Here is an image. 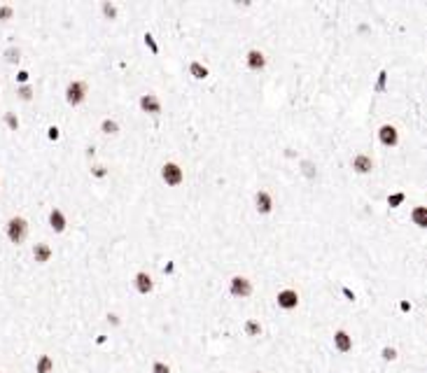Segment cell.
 <instances>
[{
	"label": "cell",
	"mask_w": 427,
	"mask_h": 373,
	"mask_svg": "<svg viewBox=\"0 0 427 373\" xmlns=\"http://www.w3.org/2000/svg\"><path fill=\"white\" fill-rule=\"evenodd\" d=\"M5 236H7V240L12 245H21L26 240V236H28V222L23 217H19V215L9 217L7 224H5Z\"/></svg>",
	"instance_id": "obj_1"
},
{
	"label": "cell",
	"mask_w": 427,
	"mask_h": 373,
	"mask_svg": "<svg viewBox=\"0 0 427 373\" xmlns=\"http://www.w3.org/2000/svg\"><path fill=\"white\" fill-rule=\"evenodd\" d=\"M86 93H89V86L82 79H73V82L66 84V103L70 107L82 105L84 100H86Z\"/></svg>",
	"instance_id": "obj_2"
},
{
	"label": "cell",
	"mask_w": 427,
	"mask_h": 373,
	"mask_svg": "<svg viewBox=\"0 0 427 373\" xmlns=\"http://www.w3.org/2000/svg\"><path fill=\"white\" fill-rule=\"evenodd\" d=\"M161 180L166 182V187H177V184L184 182V170L180 163L175 161H166L161 166Z\"/></svg>",
	"instance_id": "obj_3"
},
{
	"label": "cell",
	"mask_w": 427,
	"mask_h": 373,
	"mask_svg": "<svg viewBox=\"0 0 427 373\" xmlns=\"http://www.w3.org/2000/svg\"><path fill=\"white\" fill-rule=\"evenodd\" d=\"M229 294L234 298H250L252 297V280L245 275H234L229 280Z\"/></svg>",
	"instance_id": "obj_4"
},
{
	"label": "cell",
	"mask_w": 427,
	"mask_h": 373,
	"mask_svg": "<svg viewBox=\"0 0 427 373\" xmlns=\"http://www.w3.org/2000/svg\"><path fill=\"white\" fill-rule=\"evenodd\" d=\"M138 107H140V112L152 114V117H159L161 110H164L161 98L157 96V93H143V96L138 98Z\"/></svg>",
	"instance_id": "obj_5"
},
{
	"label": "cell",
	"mask_w": 427,
	"mask_h": 373,
	"mask_svg": "<svg viewBox=\"0 0 427 373\" xmlns=\"http://www.w3.org/2000/svg\"><path fill=\"white\" fill-rule=\"evenodd\" d=\"M275 303H278V308L280 310H297L299 305V294L297 290H280L278 292V297H275Z\"/></svg>",
	"instance_id": "obj_6"
},
{
	"label": "cell",
	"mask_w": 427,
	"mask_h": 373,
	"mask_svg": "<svg viewBox=\"0 0 427 373\" xmlns=\"http://www.w3.org/2000/svg\"><path fill=\"white\" fill-rule=\"evenodd\" d=\"M133 287H136V292L140 294V297H147V294H152V290H154L152 275L145 273V271H138V273L133 275Z\"/></svg>",
	"instance_id": "obj_7"
},
{
	"label": "cell",
	"mask_w": 427,
	"mask_h": 373,
	"mask_svg": "<svg viewBox=\"0 0 427 373\" xmlns=\"http://www.w3.org/2000/svg\"><path fill=\"white\" fill-rule=\"evenodd\" d=\"M245 66L252 73H261V70L266 68V56H264V52L261 49H250V52L245 54Z\"/></svg>",
	"instance_id": "obj_8"
},
{
	"label": "cell",
	"mask_w": 427,
	"mask_h": 373,
	"mask_svg": "<svg viewBox=\"0 0 427 373\" xmlns=\"http://www.w3.org/2000/svg\"><path fill=\"white\" fill-rule=\"evenodd\" d=\"M352 170L357 173V175H369L371 170H374V159L369 156V154H364V152H359V154H355L352 156Z\"/></svg>",
	"instance_id": "obj_9"
},
{
	"label": "cell",
	"mask_w": 427,
	"mask_h": 373,
	"mask_svg": "<svg viewBox=\"0 0 427 373\" xmlns=\"http://www.w3.org/2000/svg\"><path fill=\"white\" fill-rule=\"evenodd\" d=\"M255 210L259 215H271L273 213V196L266 189H259L255 194Z\"/></svg>",
	"instance_id": "obj_10"
},
{
	"label": "cell",
	"mask_w": 427,
	"mask_h": 373,
	"mask_svg": "<svg viewBox=\"0 0 427 373\" xmlns=\"http://www.w3.org/2000/svg\"><path fill=\"white\" fill-rule=\"evenodd\" d=\"M334 350L341 352V355H348L352 350V336L345 331V329H336L334 331Z\"/></svg>",
	"instance_id": "obj_11"
},
{
	"label": "cell",
	"mask_w": 427,
	"mask_h": 373,
	"mask_svg": "<svg viewBox=\"0 0 427 373\" xmlns=\"http://www.w3.org/2000/svg\"><path fill=\"white\" fill-rule=\"evenodd\" d=\"M378 143L383 147H395L399 143V131L392 124H383L381 129H378Z\"/></svg>",
	"instance_id": "obj_12"
},
{
	"label": "cell",
	"mask_w": 427,
	"mask_h": 373,
	"mask_svg": "<svg viewBox=\"0 0 427 373\" xmlns=\"http://www.w3.org/2000/svg\"><path fill=\"white\" fill-rule=\"evenodd\" d=\"M47 222H49V228H52L54 233H63V231H66V226H68V220H66V215H63L61 208H52V210H49V217H47Z\"/></svg>",
	"instance_id": "obj_13"
},
{
	"label": "cell",
	"mask_w": 427,
	"mask_h": 373,
	"mask_svg": "<svg viewBox=\"0 0 427 373\" xmlns=\"http://www.w3.org/2000/svg\"><path fill=\"white\" fill-rule=\"evenodd\" d=\"M54 257V250L49 243H35L33 245V259H35V264H40V266H45V264H49Z\"/></svg>",
	"instance_id": "obj_14"
},
{
	"label": "cell",
	"mask_w": 427,
	"mask_h": 373,
	"mask_svg": "<svg viewBox=\"0 0 427 373\" xmlns=\"http://www.w3.org/2000/svg\"><path fill=\"white\" fill-rule=\"evenodd\" d=\"M35 373H54V357L42 352L38 359H35Z\"/></svg>",
	"instance_id": "obj_15"
},
{
	"label": "cell",
	"mask_w": 427,
	"mask_h": 373,
	"mask_svg": "<svg viewBox=\"0 0 427 373\" xmlns=\"http://www.w3.org/2000/svg\"><path fill=\"white\" fill-rule=\"evenodd\" d=\"M243 331H245V336L248 338H257V336H261V322L259 320H255V317H248L245 320V324H243Z\"/></svg>",
	"instance_id": "obj_16"
},
{
	"label": "cell",
	"mask_w": 427,
	"mask_h": 373,
	"mask_svg": "<svg viewBox=\"0 0 427 373\" xmlns=\"http://www.w3.org/2000/svg\"><path fill=\"white\" fill-rule=\"evenodd\" d=\"M411 220H413V224L418 228H425L427 226V208L425 206H416L411 210Z\"/></svg>",
	"instance_id": "obj_17"
},
{
	"label": "cell",
	"mask_w": 427,
	"mask_h": 373,
	"mask_svg": "<svg viewBox=\"0 0 427 373\" xmlns=\"http://www.w3.org/2000/svg\"><path fill=\"white\" fill-rule=\"evenodd\" d=\"M189 75L194 77V79H208L210 70H208V66H203L201 61H191L189 63Z\"/></svg>",
	"instance_id": "obj_18"
},
{
	"label": "cell",
	"mask_w": 427,
	"mask_h": 373,
	"mask_svg": "<svg viewBox=\"0 0 427 373\" xmlns=\"http://www.w3.org/2000/svg\"><path fill=\"white\" fill-rule=\"evenodd\" d=\"M100 14H103V19H110V21H115L117 19V5L115 2H110V0H103L100 2Z\"/></svg>",
	"instance_id": "obj_19"
},
{
	"label": "cell",
	"mask_w": 427,
	"mask_h": 373,
	"mask_svg": "<svg viewBox=\"0 0 427 373\" xmlns=\"http://www.w3.org/2000/svg\"><path fill=\"white\" fill-rule=\"evenodd\" d=\"M100 133H103V136H117V133H119V124H117L115 119L105 117V119L100 122Z\"/></svg>",
	"instance_id": "obj_20"
},
{
	"label": "cell",
	"mask_w": 427,
	"mask_h": 373,
	"mask_svg": "<svg viewBox=\"0 0 427 373\" xmlns=\"http://www.w3.org/2000/svg\"><path fill=\"white\" fill-rule=\"evenodd\" d=\"M2 122H5V126H7L9 131H19V126H21V122H19V117H16L14 110H7V112L2 114Z\"/></svg>",
	"instance_id": "obj_21"
},
{
	"label": "cell",
	"mask_w": 427,
	"mask_h": 373,
	"mask_svg": "<svg viewBox=\"0 0 427 373\" xmlns=\"http://www.w3.org/2000/svg\"><path fill=\"white\" fill-rule=\"evenodd\" d=\"M2 56H5V63H9V66H16V63L21 61V49H19V47H7Z\"/></svg>",
	"instance_id": "obj_22"
},
{
	"label": "cell",
	"mask_w": 427,
	"mask_h": 373,
	"mask_svg": "<svg viewBox=\"0 0 427 373\" xmlns=\"http://www.w3.org/2000/svg\"><path fill=\"white\" fill-rule=\"evenodd\" d=\"M33 86L31 84H21V86H16V98L23 100V103H28V100H33Z\"/></svg>",
	"instance_id": "obj_23"
},
{
	"label": "cell",
	"mask_w": 427,
	"mask_h": 373,
	"mask_svg": "<svg viewBox=\"0 0 427 373\" xmlns=\"http://www.w3.org/2000/svg\"><path fill=\"white\" fill-rule=\"evenodd\" d=\"M301 173H304V177H308V180H315L318 177V168H315V163L308 159L301 161Z\"/></svg>",
	"instance_id": "obj_24"
},
{
	"label": "cell",
	"mask_w": 427,
	"mask_h": 373,
	"mask_svg": "<svg viewBox=\"0 0 427 373\" xmlns=\"http://www.w3.org/2000/svg\"><path fill=\"white\" fill-rule=\"evenodd\" d=\"M397 357H399L397 348H392V345H383V348H381V359H383V362H395Z\"/></svg>",
	"instance_id": "obj_25"
},
{
	"label": "cell",
	"mask_w": 427,
	"mask_h": 373,
	"mask_svg": "<svg viewBox=\"0 0 427 373\" xmlns=\"http://www.w3.org/2000/svg\"><path fill=\"white\" fill-rule=\"evenodd\" d=\"M12 19H14V7L7 5V2H2V5H0V21L7 23V21H12Z\"/></svg>",
	"instance_id": "obj_26"
},
{
	"label": "cell",
	"mask_w": 427,
	"mask_h": 373,
	"mask_svg": "<svg viewBox=\"0 0 427 373\" xmlns=\"http://www.w3.org/2000/svg\"><path fill=\"white\" fill-rule=\"evenodd\" d=\"M378 93H383L385 89H388V70H381L378 73V79H376V86H374Z\"/></svg>",
	"instance_id": "obj_27"
},
{
	"label": "cell",
	"mask_w": 427,
	"mask_h": 373,
	"mask_svg": "<svg viewBox=\"0 0 427 373\" xmlns=\"http://www.w3.org/2000/svg\"><path fill=\"white\" fill-rule=\"evenodd\" d=\"M107 173H110V170H107L105 166H100V163L91 166V175L96 177V180H103V177H107Z\"/></svg>",
	"instance_id": "obj_28"
},
{
	"label": "cell",
	"mask_w": 427,
	"mask_h": 373,
	"mask_svg": "<svg viewBox=\"0 0 427 373\" xmlns=\"http://www.w3.org/2000/svg\"><path fill=\"white\" fill-rule=\"evenodd\" d=\"M143 40H145V45L150 47V52H152V54H159V45L154 42V35H152V33H145V35H143Z\"/></svg>",
	"instance_id": "obj_29"
},
{
	"label": "cell",
	"mask_w": 427,
	"mask_h": 373,
	"mask_svg": "<svg viewBox=\"0 0 427 373\" xmlns=\"http://www.w3.org/2000/svg\"><path fill=\"white\" fill-rule=\"evenodd\" d=\"M152 373H171V366L166 364V362H161V359H157L152 364Z\"/></svg>",
	"instance_id": "obj_30"
},
{
	"label": "cell",
	"mask_w": 427,
	"mask_h": 373,
	"mask_svg": "<svg viewBox=\"0 0 427 373\" xmlns=\"http://www.w3.org/2000/svg\"><path fill=\"white\" fill-rule=\"evenodd\" d=\"M47 138H49L52 143H56V140L61 138V129H59V126H49V129H47Z\"/></svg>",
	"instance_id": "obj_31"
},
{
	"label": "cell",
	"mask_w": 427,
	"mask_h": 373,
	"mask_svg": "<svg viewBox=\"0 0 427 373\" xmlns=\"http://www.w3.org/2000/svg\"><path fill=\"white\" fill-rule=\"evenodd\" d=\"M28 79H31V73L28 70H19L16 73V84L21 86V84H28Z\"/></svg>",
	"instance_id": "obj_32"
},
{
	"label": "cell",
	"mask_w": 427,
	"mask_h": 373,
	"mask_svg": "<svg viewBox=\"0 0 427 373\" xmlns=\"http://www.w3.org/2000/svg\"><path fill=\"white\" fill-rule=\"evenodd\" d=\"M404 201V194H392V196L388 198V203H390V208H399V203Z\"/></svg>",
	"instance_id": "obj_33"
},
{
	"label": "cell",
	"mask_w": 427,
	"mask_h": 373,
	"mask_svg": "<svg viewBox=\"0 0 427 373\" xmlns=\"http://www.w3.org/2000/svg\"><path fill=\"white\" fill-rule=\"evenodd\" d=\"M107 322H110L112 327H119V324H122V320H119V315H117V312H110V315H107Z\"/></svg>",
	"instance_id": "obj_34"
},
{
	"label": "cell",
	"mask_w": 427,
	"mask_h": 373,
	"mask_svg": "<svg viewBox=\"0 0 427 373\" xmlns=\"http://www.w3.org/2000/svg\"><path fill=\"white\" fill-rule=\"evenodd\" d=\"M343 294L348 297V301H355V292H350L348 287H343Z\"/></svg>",
	"instance_id": "obj_35"
},
{
	"label": "cell",
	"mask_w": 427,
	"mask_h": 373,
	"mask_svg": "<svg viewBox=\"0 0 427 373\" xmlns=\"http://www.w3.org/2000/svg\"><path fill=\"white\" fill-rule=\"evenodd\" d=\"M399 308H402L404 312H409V310H411V303H409V301H402V303H399Z\"/></svg>",
	"instance_id": "obj_36"
},
{
	"label": "cell",
	"mask_w": 427,
	"mask_h": 373,
	"mask_svg": "<svg viewBox=\"0 0 427 373\" xmlns=\"http://www.w3.org/2000/svg\"><path fill=\"white\" fill-rule=\"evenodd\" d=\"M255 373H266V371H255Z\"/></svg>",
	"instance_id": "obj_37"
},
{
	"label": "cell",
	"mask_w": 427,
	"mask_h": 373,
	"mask_svg": "<svg viewBox=\"0 0 427 373\" xmlns=\"http://www.w3.org/2000/svg\"><path fill=\"white\" fill-rule=\"evenodd\" d=\"M0 373H2V371H0Z\"/></svg>",
	"instance_id": "obj_38"
}]
</instances>
